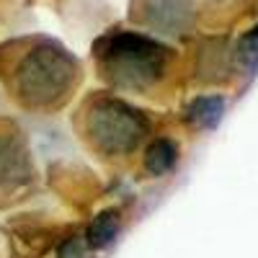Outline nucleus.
<instances>
[{"label":"nucleus","instance_id":"nucleus-4","mask_svg":"<svg viewBox=\"0 0 258 258\" xmlns=\"http://www.w3.org/2000/svg\"><path fill=\"white\" fill-rule=\"evenodd\" d=\"M191 0H142V21L165 34H183L191 26Z\"/></svg>","mask_w":258,"mask_h":258},{"label":"nucleus","instance_id":"nucleus-8","mask_svg":"<svg viewBox=\"0 0 258 258\" xmlns=\"http://www.w3.org/2000/svg\"><path fill=\"white\" fill-rule=\"evenodd\" d=\"M116 232H119V217L114 212H103L88 227V245H93V248L109 245L116 238Z\"/></svg>","mask_w":258,"mask_h":258},{"label":"nucleus","instance_id":"nucleus-6","mask_svg":"<svg viewBox=\"0 0 258 258\" xmlns=\"http://www.w3.org/2000/svg\"><path fill=\"white\" fill-rule=\"evenodd\" d=\"M222 114H225V98L222 96H202L197 101H191L186 109V119L194 126H202V129L214 126L222 119Z\"/></svg>","mask_w":258,"mask_h":258},{"label":"nucleus","instance_id":"nucleus-9","mask_svg":"<svg viewBox=\"0 0 258 258\" xmlns=\"http://www.w3.org/2000/svg\"><path fill=\"white\" fill-rule=\"evenodd\" d=\"M235 57H238V62L243 64L245 70H255V68H258V26H253V29L238 41Z\"/></svg>","mask_w":258,"mask_h":258},{"label":"nucleus","instance_id":"nucleus-7","mask_svg":"<svg viewBox=\"0 0 258 258\" xmlns=\"http://www.w3.org/2000/svg\"><path fill=\"white\" fill-rule=\"evenodd\" d=\"M176 160H178V147L170 142V140H165V137L153 140V142H150V147H147V153H145V168L153 176L168 173V170L176 165Z\"/></svg>","mask_w":258,"mask_h":258},{"label":"nucleus","instance_id":"nucleus-1","mask_svg":"<svg viewBox=\"0 0 258 258\" xmlns=\"http://www.w3.org/2000/svg\"><path fill=\"white\" fill-rule=\"evenodd\" d=\"M96 59L111 83L121 88H147L163 78L168 49L150 36L116 31L96 44Z\"/></svg>","mask_w":258,"mask_h":258},{"label":"nucleus","instance_id":"nucleus-5","mask_svg":"<svg viewBox=\"0 0 258 258\" xmlns=\"http://www.w3.org/2000/svg\"><path fill=\"white\" fill-rule=\"evenodd\" d=\"M29 176L26 150L16 132H0V194L24 183Z\"/></svg>","mask_w":258,"mask_h":258},{"label":"nucleus","instance_id":"nucleus-2","mask_svg":"<svg viewBox=\"0 0 258 258\" xmlns=\"http://www.w3.org/2000/svg\"><path fill=\"white\" fill-rule=\"evenodd\" d=\"M78 68L70 54L54 44L31 49L18 68V96L31 106H47L70 91Z\"/></svg>","mask_w":258,"mask_h":258},{"label":"nucleus","instance_id":"nucleus-3","mask_svg":"<svg viewBox=\"0 0 258 258\" xmlns=\"http://www.w3.org/2000/svg\"><path fill=\"white\" fill-rule=\"evenodd\" d=\"M147 119L119 98H103L88 111V137L106 155H124L147 135Z\"/></svg>","mask_w":258,"mask_h":258},{"label":"nucleus","instance_id":"nucleus-10","mask_svg":"<svg viewBox=\"0 0 258 258\" xmlns=\"http://www.w3.org/2000/svg\"><path fill=\"white\" fill-rule=\"evenodd\" d=\"M59 255L62 258H83V248H80V240H70L68 245H62V250H59Z\"/></svg>","mask_w":258,"mask_h":258}]
</instances>
